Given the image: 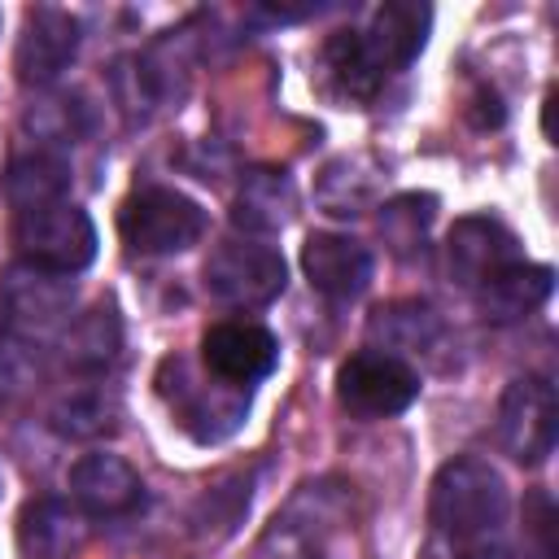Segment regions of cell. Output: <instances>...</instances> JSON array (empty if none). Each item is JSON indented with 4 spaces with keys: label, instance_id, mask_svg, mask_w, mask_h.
Segmentation results:
<instances>
[{
    "label": "cell",
    "instance_id": "1",
    "mask_svg": "<svg viewBox=\"0 0 559 559\" xmlns=\"http://www.w3.org/2000/svg\"><path fill=\"white\" fill-rule=\"evenodd\" d=\"M424 559H502L507 480L489 459L459 454L441 463L428 493Z\"/></svg>",
    "mask_w": 559,
    "mask_h": 559
},
{
    "label": "cell",
    "instance_id": "2",
    "mask_svg": "<svg viewBox=\"0 0 559 559\" xmlns=\"http://www.w3.org/2000/svg\"><path fill=\"white\" fill-rule=\"evenodd\" d=\"M13 245L26 266H39L52 275H79L96 258V223L74 201L22 210L13 218Z\"/></svg>",
    "mask_w": 559,
    "mask_h": 559
},
{
    "label": "cell",
    "instance_id": "3",
    "mask_svg": "<svg viewBox=\"0 0 559 559\" xmlns=\"http://www.w3.org/2000/svg\"><path fill=\"white\" fill-rule=\"evenodd\" d=\"M288 284V266L275 245L258 236H231L205 258V293L231 310H262Z\"/></svg>",
    "mask_w": 559,
    "mask_h": 559
},
{
    "label": "cell",
    "instance_id": "4",
    "mask_svg": "<svg viewBox=\"0 0 559 559\" xmlns=\"http://www.w3.org/2000/svg\"><path fill=\"white\" fill-rule=\"evenodd\" d=\"M118 231L131 253L162 258L183 253L205 231V210L175 188H140L118 210Z\"/></svg>",
    "mask_w": 559,
    "mask_h": 559
},
{
    "label": "cell",
    "instance_id": "5",
    "mask_svg": "<svg viewBox=\"0 0 559 559\" xmlns=\"http://www.w3.org/2000/svg\"><path fill=\"white\" fill-rule=\"evenodd\" d=\"M336 397L358 419H389L419 397V371L384 349H358L336 367Z\"/></svg>",
    "mask_w": 559,
    "mask_h": 559
},
{
    "label": "cell",
    "instance_id": "6",
    "mask_svg": "<svg viewBox=\"0 0 559 559\" xmlns=\"http://www.w3.org/2000/svg\"><path fill=\"white\" fill-rule=\"evenodd\" d=\"M555 432H559L555 384L546 376L511 380L498 397V419H493V437H498L502 454H511L524 467H537L555 450Z\"/></svg>",
    "mask_w": 559,
    "mask_h": 559
},
{
    "label": "cell",
    "instance_id": "7",
    "mask_svg": "<svg viewBox=\"0 0 559 559\" xmlns=\"http://www.w3.org/2000/svg\"><path fill=\"white\" fill-rule=\"evenodd\" d=\"M79 44H83V26H79L74 13L57 9V4L26 9V22H22V35H17V48H13L17 83H26V87L57 83L74 66Z\"/></svg>",
    "mask_w": 559,
    "mask_h": 559
},
{
    "label": "cell",
    "instance_id": "8",
    "mask_svg": "<svg viewBox=\"0 0 559 559\" xmlns=\"http://www.w3.org/2000/svg\"><path fill=\"white\" fill-rule=\"evenodd\" d=\"M201 358H205V367H210L214 380L236 384V389H249V384H258V380H266L275 371L280 341L262 323L227 319V323H214L201 336Z\"/></svg>",
    "mask_w": 559,
    "mask_h": 559
},
{
    "label": "cell",
    "instance_id": "9",
    "mask_svg": "<svg viewBox=\"0 0 559 559\" xmlns=\"http://www.w3.org/2000/svg\"><path fill=\"white\" fill-rule=\"evenodd\" d=\"M66 485H70V502L83 515H96V520L131 515L144 502L140 472L122 454H109V450L79 454L74 467H70V476H66Z\"/></svg>",
    "mask_w": 559,
    "mask_h": 559
},
{
    "label": "cell",
    "instance_id": "10",
    "mask_svg": "<svg viewBox=\"0 0 559 559\" xmlns=\"http://www.w3.org/2000/svg\"><path fill=\"white\" fill-rule=\"evenodd\" d=\"M511 262H520V240L511 236V227H502L489 214H467L445 236V271L459 288L476 293Z\"/></svg>",
    "mask_w": 559,
    "mask_h": 559
},
{
    "label": "cell",
    "instance_id": "11",
    "mask_svg": "<svg viewBox=\"0 0 559 559\" xmlns=\"http://www.w3.org/2000/svg\"><path fill=\"white\" fill-rule=\"evenodd\" d=\"M74 306V284L70 275H52L39 266H9L0 280V310L22 328V332H48L70 319Z\"/></svg>",
    "mask_w": 559,
    "mask_h": 559
},
{
    "label": "cell",
    "instance_id": "12",
    "mask_svg": "<svg viewBox=\"0 0 559 559\" xmlns=\"http://www.w3.org/2000/svg\"><path fill=\"white\" fill-rule=\"evenodd\" d=\"M301 271L328 301H354L371 284V253L362 240L341 231H310L301 245Z\"/></svg>",
    "mask_w": 559,
    "mask_h": 559
},
{
    "label": "cell",
    "instance_id": "13",
    "mask_svg": "<svg viewBox=\"0 0 559 559\" xmlns=\"http://www.w3.org/2000/svg\"><path fill=\"white\" fill-rule=\"evenodd\" d=\"M87 542V520L66 498H31L17 515V550L22 559H74Z\"/></svg>",
    "mask_w": 559,
    "mask_h": 559
},
{
    "label": "cell",
    "instance_id": "14",
    "mask_svg": "<svg viewBox=\"0 0 559 559\" xmlns=\"http://www.w3.org/2000/svg\"><path fill=\"white\" fill-rule=\"evenodd\" d=\"M428 22H432L428 4L389 0V4H380V9L371 13L367 31H358V35H362L371 61H376L384 74H397V70H406V66L419 57V48H424V39H428Z\"/></svg>",
    "mask_w": 559,
    "mask_h": 559
},
{
    "label": "cell",
    "instance_id": "15",
    "mask_svg": "<svg viewBox=\"0 0 559 559\" xmlns=\"http://www.w3.org/2000/svg\"><path fill=\"white\" fill-rule=\"evenodd\" d=\"M555 288V271L542 266V262H511L502 266L493 280H485L476 288V301H480V314L493 319V323H515V319H528Z\"/></svg>",
    "mask_w": 559,
    "mask_h": 559
},
{
    "label": "cell",
    "instance_id": "16",
    "mask_svg": "<svg viewBox=\"0 0 559 559\" xmlns=\"http://www.w3.org/2000/svg\"><path fill=\"white\" fill-rule=\"evenodd\" d=\"M293 214V179L284 170H249L240 179V192H236V205H231V223L245 231V236H266V231H280Z\"/></svg>",
    "mask_w": 559,
    "mask_h": 559
},
{
    "label": "cell",
    "instance_id": "17",
    "mask_svg": "<svg viewBox=\"0 0 559 559\" xmlns=\"http://www.w3.org/2000/svg\"><path fill=\"white\" fill-rule=\"evenodd\" d=\"M66 192H70V166L52 148L22 153L4 170V197H9V205L17 214L22 210H39V205H57V201H66Z\"/></svg>",
    "mask_w": 559,
    "mask_h": 559
},
{
    "label": "cell",
    "instance_id": "18",
    "mask_svg": "<svg viewBox=\"0 0 559 559\" xmlns=\"http://www.w3.org/2000/svg\"><path fill=\"white\" fill-rule=\"evenodd\" d=\"M367 332L384 345H371V349H384L393 358L402 354H424L441 341V319L428 301H393V306H380L367 323Z\"/></svg>",
    "mask_w": 559,
    "mask_h": 559
},
{
    "label": "cell",
    "instance_id": "19",
    "mask_svg": "<svg viewBox=\"0 0 559 559\" xmlns=\"http://www.w3.org/2000/svg\"><path fill=\"white\" fill-rule=\"evenodd\" d=\"M122 349V319L109 301L92 306L87 314H79L66 332V362L79 376H100Z\"/></svg>",
    "mask_w": 559,
    "mask_h": 559
},
{
    "label": "cell",
    "instance_id": "20",
    "mask_svg": "<svg viewBox=\"0 0 559 559\" xmlns=\"http://www.w3.org/2000/svg\"><path fill=\"white\" fill-rule=\"evenodd\" d=\"M376 192H380V166L371 157H362V153L336 157L319 175V205L328 214H336V218H354V214L371 210Z\"/></svg>",
    "mask_w": 559,
    "mask_h": 559
},
{
    "label": "cell",
    "instance_id": "21",
    "mask_svg": "<svg viewBox=\"0 0 559 559\" xmlns=\"http://www.w3.org/2000/svg\"><path fill=\"white\" fill-rule=\"evenodd\" d=\"M323 66H328V79L336 83V92L349 96V100H362V105L376 100L380 87H384V79H389L371 61V52H367V44H362L358 31H336L323 44Z\"/></svg>",
    "mask_w": 559,
    "mask_h": 559
},
{
    "label": "cell",
    "instance_id": "22",
    "mask_svg": "<svg viewBox=\"0 0 559 559\" xmlns=\"http://www.w3.org/2000/svg\"><path fill=\"white\" fill-rule=\"evenodd\" d=\"M437 218V197L428 192H402V197H389L380 205V236L389 245L393 258L411 262L424 253L428 245V227Z\"/></svg>",
    "mask_w": 559,
    "mask_h": 559
},
{
    "label": "cell",
    "instance_id": "23",
    "mask_svg": "<svg viewBox=\"0 0 559 559\" xmlns=\"http://www.w3.org/2000/svg\"><path fill=\"white\" fill-rule=\"evenodd\" d=\"M114 406L105 393L96 389H79V393H66L57 406H52V428L61 437H74V441H87V437H100L114 419Z\"/></svg>",
    "mask_w": 559,
    "mask_h": 559
},
{
    "label": "cell",
    "instance_id": "24",
    "mask_svg": "<svg viewBox=\"0 0 559 559\" xmlns=\"http://www.w3.org/2000/svg\"><path fill=\"white\" fill-rule=\"evenodd\" d=\"M26 127H35V135L48 144H74L87 127V109L79 96H52L26 114Z\"/></svg>",
    "mask_w": 559,
    "mask_h": 559
},
{
    "label": "cell",
    "instance_id": "25",
    "mask_svg": "<svg viewBox=\"0 0 559 559\" xmlns=\"http://www.w3.org/2000/svg\"><path fill=\"white\" fill-rule=\"evenodd\" d=\"M35 367L39 362H35L31 341L0 328V402H13L17 393H26L35 380Z\"/></svg>",
    "mask_w": 559,
    "mask_h": 559
},
{
    "label": "cell",
    "instance_id": "26",
    "mask_svg": "<svg viewBox=\"0 0 559 559\" xmlns=\"http://www.w3.org/2000/svg\"><path fill=\"white\" fill-rule=\"evenodd\" d=\"M524 559H555V502L542 489L524 502Z\"/></svg>",
    "mask_w": 559,
    "mask_h": 559
}]
</instances>
